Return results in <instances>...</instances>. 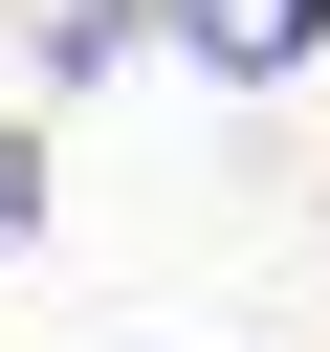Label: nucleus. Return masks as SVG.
I'll use <instances>...</instances> for the list:
<instances>
[{
	"label": "nucleus",
	"instance_id": "1",
	"mask_svg": "<svg viewBox=\"0 0 330 352\" xmlns=\"http://www.w3.org/2000/svg\"><path fill=\"white\" fill-rule=\"evenodd\" d=\"M176 44L264 88V66H308V44H330V0H176Z\"/></svg>",
	"mask_w": 330,
	"mask_h": 352
},
{
	"label": "nucleus",
	"instance_id": "2",
	"mask_svg": "<svg viewBox=\"0 0 330 352\" xmlns=\"http://www.w3.org/2000/svg\"><path fill=\"white\" fill-rule=\"evenodd\" d=\"M0 220H22V154H0Z\"/></svg>",
	"mask_w": 330,
	"mask_h": 352
}]
</instances>
